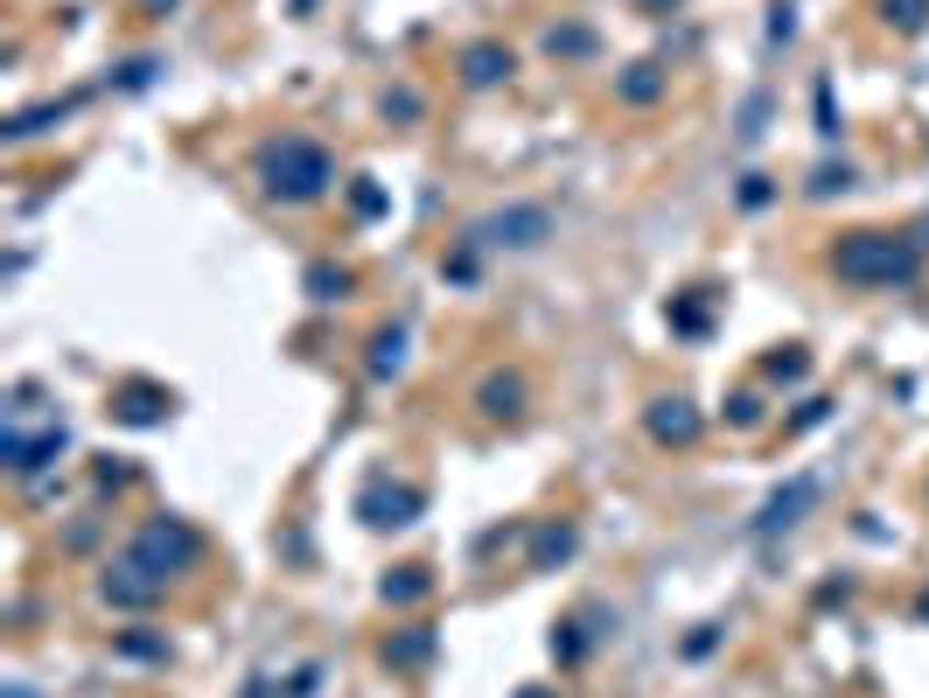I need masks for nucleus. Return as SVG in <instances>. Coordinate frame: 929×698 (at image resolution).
<instances>
[{
  "label": "nucleus",
  "mask_w": 929,
  "mask_h": 698,
  "mask_svg": "<svg viewBox=\"0 0 929 698\" xmlns=\"http://www.w3.org/2000/svg\"><path fill=\"white\" fill-rule=\"evenodd\" d=\"M727 405H734V426H755V420H762V405H755V391H741V399H727Z\"/></svg>",
  "instance_id": "15"
},
{
  "label": "nucleus",
  "mask_w": 929,
  "mask_h": 698,
  "mask_svg": "<svg viewBox=\"0 0 929 698\" xmlns=\"http://www.w3.org/2000/svg\"><path fill=\"white\" fill-rule=\"evenodd\" d=\"M881 22L902 28V35H916V28L929 22V0H881Z\"/></svg>",
  "instance_id": "10"
},
{
  "label": "nucleus",
  "mask_w": 929,
  "mask_h": 698,
  "mask_svg": "<svg viewBox=\"0 0 929 698\" xmlns=\"http://www.w3.org/2000/svg\"><path fill=\"white\" fill-rule=\"evenodd\" d=\"M643 426H650V440H664V447H692V440H699V412H692V399H657Z\"/></svg>",
  "instance_id": "5"
},
{
  "label": "nucleus",
  "mask_w": 929,
  "mask_h": 698,
  "mask_svg": "<svg viewBox=\"0 0 929 698\" xmlns=\"http://www.w3.org/2000/svg\"><path fill=\"white\" fill-rule=\"evenodd\" d=\"M769 377H804V356H796V350L790 356H769Z\"/></svg>",
  "instance_id": "18"
},
{
  "label": "nucleus",
  "mask_w": 929,
  "mask_h": 698,
  "mask_svg": "<svg viewBox=\"0 0 929 698\" xmlns=\"http://www.w3.org/2000/svg\"><path fill=\"white\" fill-rule=\"evenodd\" d=\"M462 78L476 84V91H483V84H497V78H510V49H497V43H476V49L462 56Z\"/></svg>",
  "instance_id": "8"
},
{
  "label": "nucleus",
  "mask_w": 929,
  "mask_h": 698,
  "mask_svg": "<svg viewBox=\"0 0 929 698\" xmlns=\"http://www.w3.org/2000/svg\"><path fill=\"white\" fill-rule=\"evenodd\" d=\"M356 511H364V524H377V531H385V524H412V511H420V489H371Z\"/></svg>",
  "instance_id": "7"
},
{
  "label": "nucleus",
  "mask_w": 929,
  "mask_h": 698,
  "mask_svg": "<svg viewBox=\"0 0 929 698\" xmlns=\"http://www.w3.org/2000/svg\"><path fill=\"white\" fill-rule=\"evenodd\" d=\"M811 503H818V476H796L790 489H775V496L762 503V517H755V531H762V538H775V531H790V524H796V517H804V511H811Z\"/></svg>",
  "instance_id": "4"
},
{
  "label": "nucleus",
  "mask_w": 929,
  "mask_h": 698,
  "mask_svg": "<svg viewBox=\"0 0 929 698\" xmlns=\"http://www.w3.org/2000/svg\"><path fill=\"white\" fill-rule=\"evenodd\" d=\"M650 8H657V0H650Z\"/></svg>",
  "instance_id": "21"
},
{
  "label": "nucleus",
  "mask_w": 929,
  "mask_h": 698,
  "mask_svg": "<svg viewBox=\"0 0 929 698\" xmlns=\"http://www.w3.org/2000/svg\"><path fill=\"white\" fill-rule=\"evenodd\" d=\"M189 559H196V531H189V524H175V517H155L140 538L126 545V565H133V573H147L155 587H168Z\"/></svg>",
  "instance_id": "3"
},
{
  "label": "nucleus",
  "mask_w": 929,
  "mask_h": 698,
  "mask_svg": "<svg viewBox=\"0 0 929 698\" xmlns=\"http://www.w3.org/2000/svg\"><path fill=\"white\" fill-rule=\"evenodd\" d=\"M308 287H315V300H343L350 273H343V266H315V273H308Z\"/></svg>",
  "instance_id": "13"
},
{
  "label": "nucleus",
  "mask_w": 929,
  "mask_h": 698,
  "mask_svg": "<svg viewBox=\"0 0 929 698\" xmlns=\"http://www.w3.org/2000/svg\"><path fill=\"white\" fill-rule=\"evenodd\" d=\"M831 266H839V279H852V287H895V279H916L922 252H916V238H895V231H852L839 252H831Z\"/></svg>",
  "instance_id": "2"
},
{
  "label": "nucleus",
  "mask_w": 929,
  "mask_h": 698,
  "mask_svg": "<svg viewBox=\"0 0 929 698\" xmlns=\"http://www.w3.org/2000/svg\"><path fill=\"white\" fill-rule=\"evenodd\" d=\"M657 91H664V78H657V64H636V70H630V78H622V99H630V105H650V99H657Z\"/></svg>",
  "instance_id": "11"
},
{
  "label": "nucleus",
  "mask_w": 929,
  "mask_h": 698,
  "mask_svg": "<svg viewBox=\"0 0 929 698\" xmlns=\"http://www.w3.org/2000/svg\"><path fill=\"white\" fill-rule=\"evenodd\" d=\"M553 552H559V559L574 552V531H545V538H539V559H553Z\"/></svg>",
  "instance_id": "16"
},
{
  "label": "nucleus",
  "mask_w": 929,
  "mask_h": 698,
  "mask_svg": "<svg viewBox=\"0 0 929 698\" xmlns=\"http://www.w3.org/2000/svg\"><path fill=\"white\" fill-rule=\"evenodd\" d=\"M420 656H427V636H406V643L392 650V664H420Z\"/></svg>",
  "instance_id": "17"
},
{
  "label": "nucleus",
  "mask_w": 929,
  "mask_h": 698,
  "mask_svg": "<svg viewBox=\"0 0 929 698\" xmlns=\"http://www.w3.org/2000/svg\"><path fill=\"white\" fill-rule=\"evenodd\" d=\"M922 615H929V600H922Z\"/></svg>",
  "instance_id": "20"
},
{
  "label": "nucleus",
  "mask_w": 929,
  "mask_h": 698,
  "mask_svg": "<svg viewBox=\"0 0 929 698\" xmlns=\"http://www.w3.org/2000/svg\"><path fill=\"white\" fill-rule=\"evenodd\" d=\"M329 182H336L329 147H315V140H301V134L259 147V188L273 203H315V196H329Z\"/></svg>",
  "instance_id": "1"
},
{
  "label": "nucleus",
  "mask_w": 929,
  "mask_h": 698,
  "mask_svg": "<svg viewBox=\"0 0 929 698\" xmlns=\"http://www.w3.org/2000/svg\"><path fill=\"white\" fill-rule=\"evenodd\" d=\"M398 350H406V335H398V329H392V335H377V343H371V370H377V377H392V370H398Z\"/></svg>",
  "instance_id": "12"
},
{
  "label": "nucleus",
  "mask_w": 929,
  "mask_h": 698,
  "mask_svg": "<svg viewBox=\"0 0 929 698\" xmlns=\"http://www.w3.org/2000/svg\"><path fill=\"white\" fill-rule=\"evenodd\" d=\"M545 210H503V217H489V224H476V244H539L545 238Z\"/></svg>",
  "instance_id": "6"
},
{
  "label": "nucleus",
  "mask_w": 929,
  "mask_h": 698,
  "mask_svg": "<svg viewBox=\"0 0 929 698\" xmlns=\"http://www.w3.org/2000/svg\"><path fill=\"white\" fill-rule=\"evenodd\" d=\"M420 594H427V573H412V565L398 580H385V600H420Z\"/></svg>",
  "instance_id": "14"
},
{
  "label": "nucleus",
  "mask_w": 929,
  "mask_h": 698,
  "mask_svg": "<svg viewBox=\"0 0 929 698\" xmlns=\"http://www.w3.org/2000/svg\"><path fill=\"white\" fill-rule=\"evenodd\" d=\"M518 399H524V377H489V385H483V412H489V420H510Z\"/></svg>",
  "instance_id": "9"
},
{
  "label": "nucleus",
  "mask_w": 929,
  "mask_h": 698,
  "mask_svg": "<svg viewBox=\"0 0 929 698\" xmlns=\"http://www.w3.org/2000/svg\"><path fill=\"white\" fill-rule=\"evenodd\" d=\"M545 49H553V56H559V49H566V56H580V49H587V35H580V28H566V35H553Z\"/></svg>",
  "instance_id": "19"
}]
</instances>
